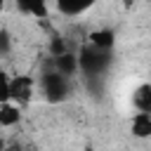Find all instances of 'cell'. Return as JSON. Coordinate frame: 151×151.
<instances>
[{"instance_id": "obj_10", "label": "cell", "mask_w": 151, "mask_h": 151, "mask_svg": "<svg viewBox=\"0 0 151 151\" xmlns=\"http://www.w3.org/2000/svg\"><path fill=\"white\" fill-rule=\"evenodd\" d=\"M9 83H12V78L5 71H0V104L9 101Z\"/></svg>"}, {"instance_id": "obj_13", "label": "cell", "mask_w": 151, "mask_h": 151, "mask_svg": "<svg viewBox=\"0 0 151 151\" xmlns=\"http://www.w3.org/2000/svg\"><path fill=\"white\" fill-rule=\"evenodd\" d=\"M7 52H9V33L0 31V54H7Z\"/></svg>"}, {"instance_id": "obj_9", "label": "cell", "mask_w": 151, "mask_h": 151, "mask_svg": "<svg viewBox=\"0 0 151 151\" xmlns=\"http://www.w3.org/2000/svg\"><path fill=\"white\" fill-rule=\"evenodd\" d=\"M90 7H92L90 2H83V5H76V2H57V12H61L66 17H78L85 9H90Z\"/></svg>"}, {"instance_id": "obj_2", "label": "cell", "mask_w": 151, "mask_h": 151, "mask_svg": "<svg viewBox=\"0 0 151 151\" xmlns=\"http://www.w3.org/2000/svg\"><path fill=\"white\" fill-rule=\"evenodd\" d=\"M78 64H80V71H85L87 76L99 73L109 64V52H101V50H94L92 45H87V47H83V52L78 57Z\"/></svg>"}, {"instance_id": "obj_11", "label": "cell", "mask_w": 151, "mask_h": 151, "mask_svg": "<svg viewBox=\"0 0 151 151\" xmlns=\"http://www.w3.org/2000/svg\"><path fill=\"white\" fill-rule=\"evenodd\" d=\"M50 54H52V59H57V57L66 54V45H64V40H61V38H52V42H50Z\"/></svg>"}, {"instance_id": "obj_14", "label": "cell", "mask_w": 151, "mask_h": 151, "mask_svg": "<svg viewBox=\"0 0 151 151\" xmlns=\"http://www.w3.org/2000/svg\"><path fill=\"white\" fill-rule=\"evenodd\" d=\"M0 9H2V0H0Z\"/></svg>"}, {"instance_id": "obj_5", "label": "cell", "mask_w": 151, "mask_h": 151, "mask_svg": "<svg viewBox=\"0 0 151 151\" xmlns=\"http://www.w3.org/2000/svg\"><path fill=\"white\" fill-rule=\"evenodd\" d=\"M78 68H80L78 57H76V54H71V52H66V54H61V57H57V59H54V71H57V73H61L64 78L76 76V71H78Z\"/></svg>"}, {"instance_id": "obj_12", "label": "cell", "mask_w": 151, "mask_h": 151, "mask_svg": "<svg viewBox=\"0 0 151 151\" xmlns=\"http://www.w3.org/2000/svg\"><path fill=\"white\" fill-rule=\"evenodd\" d=\"M19 9H24V12H31V14H35V17H40V19H45L47 17V7L40 2V5H19Z\"/></svg>"}, {"instance_id": "obj_6", "label": "cell", "mask_w": 151, "mask_h": 151, "mask_svg": "<svg viewBox=\"0 0 151 151\" xmlns=\"http://www.w3.org/2000/svg\"><path fill=\"white\" fill-rule=\"evenodd\" d=\"M113 31H109V28H99V31H92L90 33V45L94 47V50H101V52H109L111 47H113Z\"/></svg>"}, {"instance_id": "obj_3", "label": "cell", "mask_w": 151, "mask_h": 151, "mask_svg": "<svg viewBox=\"0 0 151 151\" xmlns=\"http://www.w3.org/2000/svg\"><path fill=\"white\" fill-rule=\"evenodd\" d=\"M42 90H45L50 101L66 99V94H68V78H64L57 71H50V73L42 76Z\"/></svg>"}, {"instance_id": "obj_8", "label": "cell", "mask_w": 151, "mask_h": 151, "mask_svg": "<svg viewBox=\"0 0 151 151\" xmlns=\"http://www.w3.org/2000/svg\"><path fill=\"white\" fill-rule=\"evenodd\" d=\"M19 120H21V111L17 104L12 101L0 104V127H14Z\"/></svg>"}, {"instance_id": "obj_4", "label": "cell", "mask_w": 151, "mask_h": 151, "mask_svg": "<svg viewBox=\"0 0 151 151\" xmlns=\"http://www.w3.org/2000/svg\"><path fill=\"white\" fill-rule=\"evenodd\" d=\"M132 104L139 113H151V83H142L132 92Z\"/></svg>"}, {"instance_id": "obj_1", "label": "cell", "mask_w": 151, "mask_h": 151, "mask_svg": "<svg viewBox=\"0 0 151 151\" xmlns=\"http://www.w3.org/2000/svg\"><path fill=\"white\" fill-rule=\"evenodd\" d=\"M33 92H35V83L33 78L28 76H14L12 83H9V101L17 104V106H24L33 99Z\"/></svg>"}, {"instance_id": "obj_7", "label": "cell", "mask_w": 151, "mask_h": 151, "mask_svg": "<svg viewBox=\"0 0 151 151\" xmlns=\"http://www.w3.org/2000/svg\"><path fill=\"white\" fill-rule=\"evenodd\" d=\"M130 130L137 139H146L151 137V113H137L130 123Z\"/></svg>"}]
</instances>
